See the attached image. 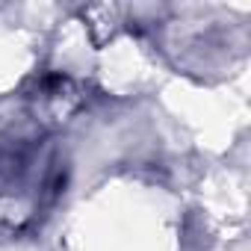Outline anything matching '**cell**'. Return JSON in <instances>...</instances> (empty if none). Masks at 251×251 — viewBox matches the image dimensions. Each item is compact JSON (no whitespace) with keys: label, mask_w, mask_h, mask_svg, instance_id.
Masks as SVG:
<instances>
[{"label":"cell","mask_w":251,"mask_h":251,"mask_svg":"<svg viewBox=\"0 0 251 251\" xmlns=\"http://www.w3.org/2000/svg\"><path fill=\"white\" fill-rule=\"evenodd\" d=\"M77 95H80V92H77V86H74L71 77H65V74H50V77H45V80L39 83V89H36L33 98H36V106H39L42 115H50V118H56V121H65L62 115L74 112L77 103H80Z\"/></svg>","instance_id":"obj_2"},{"label":"cell","mask_w":251,"mask_h":251,"mask_svg":"<svg viewBox=\"0 0 251 251\" xmlns=\"http://www.w3.org/2000/svg\"><path fill=\"white\" fill-rule=\"evenodd\" d=\"M62 189V166L48 139L36 130H12L0 136V198L50 201Z\"/></svg>","instance_id":"obj_1"}]
</instances>
